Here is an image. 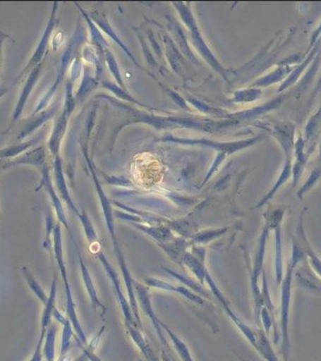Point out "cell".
I'll return each mask as SVG.
<instances>
[{
	"instance_id": "11",
	"label": "cell",
	"mask_w": 321,
	"mask_h": 361,
	"mask_svg": "<svg viewBox=\"0 0 321 361\" xmlns=\"http://www.w3.org/2000/svg\"><path fill=\"white\" fill-rule=\"evenodd\" d=\"M85 353H87L88 357H90V361H101L99 360V358L97 357V356L95 355V354L92 353V352L85 350Z\"/></svg>"
},
{
	"instance_id": "5",
	"label": "cell",
	"mask_w": 321,
	"mask_h": 361,
	"mask_svg": "<svg viewBox=\"0 0 321 361\" xmlns=\"http://www.w3.org/2000/svg\"><path fill=\"white\" fill-rule=\"evenodd\" d=\"M256 350L266 361H279L277 354L271 346L267 335L263 331L258 329V346Z\"/></svg>"
},
{
	"instance_id": "3",
	"label": "cell",
	"mask_w": 321,
	"mask_h": 361,
	"mask_svg": "<svg viewBox=\"0 0 321 361\" xmlns=\"http://www.w3.org/2000/svg\"><path fill=\"white\" fill-rule=\"evenodd\" d=\"M282 212L275 211L272 217L268 220L271 228L274 229L275 233V257H274V274L275 283L277 285H281L284 279V256H282V233H281Z\"/></svg>"
},
{
	"instance_id": "12",
	"label": "cell",
	"mask_w": 321,
	"mask_h": 361,
	"mask_svg": "<svg viewBox=\"0 0 321 361\" xmlns=\"http://www.w3.org/2000/svg\"><path fill=\"white\" fill-rule=\"evenodd\" d=\"M234 354H236V356H238V360H240V361H247V360H243V358L241 357L240 354L236 353V352H234Z\"/></svg>"
},
{
	"instance_id": "10",
	"label": "cell",
	"mask_w": 321,
	"mask_h": 361,
	"mask_svg": "<svg viewBox=\"0 0 321 361\" xmlns=\"http://www.w3.org/2000/svg\"><path fill=\"white\" fill-rule=\"evenodd\" d=\"M181 360L183 361H195L193 360V356H191L190 352H186L183 355L181 356Z\"/></svg>"
},
{
	"instance_id": "9",
	"label": "cell",
	"mask_w": 321,
	"mask_h": 361,
	"mask_svg": "<svg viewBox=\"0 0 321 361\" xmlns=\"http://www.w3.org/2000/svg\"><path fill=\"white\" fill-rule=\"evenodd\" d=\"M45 335H47V330H41L40 339L38 341L33 356L29 361H42L43 356H44L43 355V343H44Z\"/></svg>"
},
{
	"instance_id": "1",
	"label": "cell",
	"mask_w": 321,
	"mask_h": 361,
	"mask_svg": "<svg viewBox=\"0 0 321 361\" xmlns=\"http://www.w3.org/2000/svg\"><path fill=\"white\" fill-rule=\"evenodd\" d=\"M304 249L302 245L298 242H293L291 247V255L286 267V274L281 283V353L284 361H289L291 352L290 331H289V324H290V310L291 301V286H293V274L296 269L301 261L304 260Z\"/></svg>"
},
{
	"instance_id": "8",
	"label": "cell",
	"mask_w": 321,
	"mask_h": 361,
	"mask_svg": "<svg viewBox=\"0 0 321 361\" xmlns=\"http://www.w3.org/2000/svg\"><path fill=\"white\" fill-rule=\"evenodd\" d=\"M72 329H71L70 322H66L63 324V340H61V356H65L70 349L71 338H72Z\"/></svg>"
},
{
	"instance_id": "4",
	"label": "cell",
	"mask_w": 321,
	"mask_h": 361,
	"mask_svg": "<svg viewBox=\"0 0 321 361\" xmlns=\"http://www.w3.org/2000/svg\"><path fill=\"white\" fill-rule=\"evenodd\" d=\"M297 233L298 237L302 240L303 249H304L305 255L308 258L309 265H310L312 270H313L321 279V258L317 255V253L312 249L308 238H307L306 233H305L304 226H303V216L300 218V222L297 227Z\"/></svg>"
},
{
	"instance_id": "6",
	"label": "cell",
	"mask_w": 321,
	"mask_h": 361,
	"mask_svg": "<svg viewBox=\"0 0 321 361\" xmlns=\"http://www.w3.org/2000/svg\"><path fill=\"white\" fill-rule=\"evenodd\" d=\"M56 326H52L47 331L43 343V355L47 361H56Z\"/></svg>"
},
{
	"instance_id": "2",
	"label": "cell",
	"mask_w": 321,
	"mask_h": 361,
	"mask_svg": "<svg viewBox=\"0 0 321 361\" xmlns=\"http://www.w3.org/2000/svg\"><path fill=\"white\" fill-rule=\"evenodd\" d=\"M270 224L266 222L263 231L261 233L258 243H257L256 251H255L254 261L251 263L248 262L250 270V279H251V288L253 300H254L255 319L258 324L260 319L262 303H261V290L259 288V279L263 274L264 260H265L266 245H267L268 235H269Z\"/></svg>"
},
{
	"instance_id": "7",
	"label": "cell",
	"mask_w": 321,
	"mask_h": 361,
	"mask_svg": "<svg viewBox=\"0 0 321 361\" xmlns=\"http://www.w3.org/2000/svg\"><path fill=\"white\" fill-rule=\"evenodd\" d=\"M23 270H24L25 278H26L27 281H28L31 289L33 290V292L35 293L36 295H37L38 298H40L41 301L44 303V305H47V301H49V300H47V296L45 295V293L43 292L42 289L40 288V286L38 285L37 281H36L33 276H32L31 274L27 271L26 269Z\"/></svg>"
}]
</instances>
